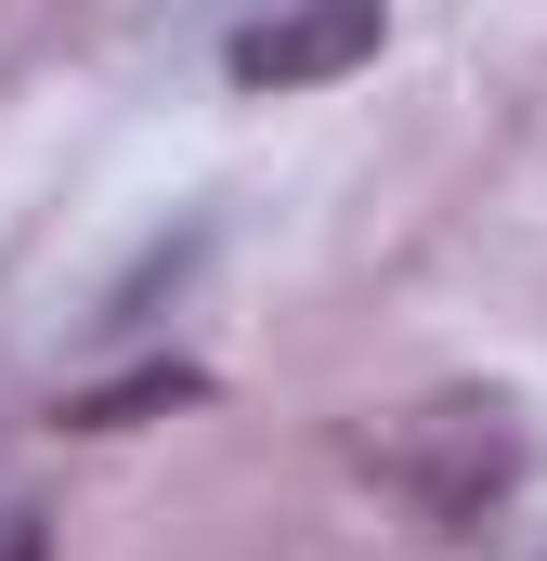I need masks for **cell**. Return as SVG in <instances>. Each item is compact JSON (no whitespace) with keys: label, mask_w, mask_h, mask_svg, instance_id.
<instances>
[{"label":"cell","mask_w":547,"mask_h":561,"mask_svg":"<svg viewBox=\"0 0 547 561\" xmlns=\"http://www.w3.org/2000/svg\"><path fill=\"white\" fill-rule=\"evenodd\" d=\"M379 470L405 483L430 523H482V510L522 483V419H509V392H430V405L379 444Z\"/></svg>","instance_id":"obj_1"},{"label":"cell","mask_w":547,"mask_h":561,"mask_svg":"<svg viewBox=\"0 0 547 561\" xmlns=\"http://www.w3.org/2000/svg\"><path fill=\"white\" fill-rule=\"evenodd\" d=\"M392 39V13L379 0H287V13H261V26H235V92H313V79H352L365 53Z\"/></svg>","instance_id":"obj_2"},{"label":"cell","mask_w":547,"mask_h":561,"mask_svg":"<svg viewBox=\"0 0 547 561\" xmlns=\"http://www.w3.org/2000/svg\"><path fill=\"white\" fill-rule=\"evenodd\" d=\"M196 392H209L196 366H131V379L79 392V405H66V431H131V419H156V405H196Z\"/></svg>","instance_id":"obj_3"},{"label":"cell","mask_w":547,"mask_h":561,"mask_svg":"<svg viewBox=\"0 0 547 561\" xmlns=\"http://www.w3.org/2000/svg\"><path fill=\"white\" fill-rule=\"evenodd\" d=\"M0 561H39V523H13V536H0Z\"/></svg>","instance_id":"obj_4"}]
</instances>
